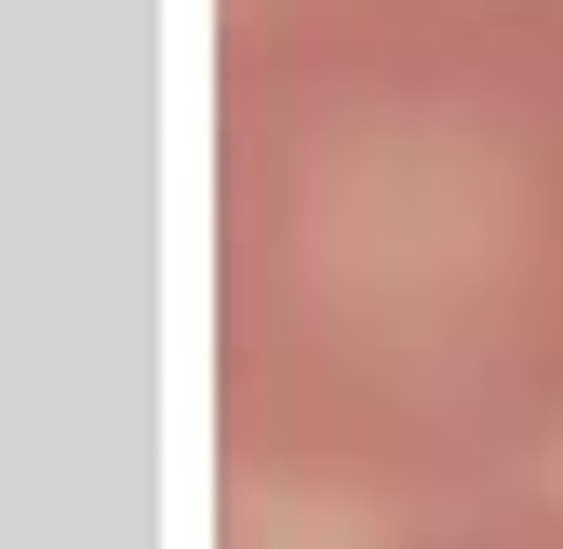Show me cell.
<instances>
[{"label":"cell","instance_id":"cell-2","mask_svg":"<svg viewBox=\"0 0 563 549\" xmlns=\"http://www.w3.org/2000/svg\"><path fill=\"white\" fill-rule=\"evenodd\" d=\"M389 549H563V496L510 483V496H456V509H402Z\"/></svg>","mask_w":563,"mask_h":549},{"label":"cell","instance_id":"cell-1","mask_svg":"<svg viewBox=\"0 0 563 549\" xmlns=\"http://www.w3.org/2000/svg\"><path fill=\"white\" fill-rule=\"evenodd\" d=\"M229 456L335 509L563 469V0H229Z\"/></svg>","mask_w":563,"mask_h":549}]
</instances>
